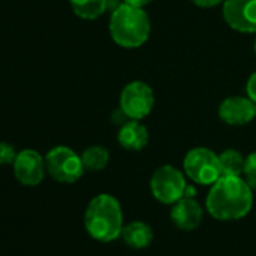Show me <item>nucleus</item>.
<instances>
[{
  "label": "nucleus",
  "mask_w": 256,
  "mask_h": 256,
  "mask_svg": "<svg viewBox=\"0 0 256 256\" xmlns=\"http://www.w3.org/2000/svg\"><path fill=\"white\" fill-rule=\"evenodd\" d=\"M204 217V210L200 204L194 198H181L178 202L172 205L170 218L178 229L182 230H194L199 228Z\"/></svg>",
  "instance_id": "obj_11"
},
{
  "label": "nucleus",
  "mask_w": 256,
  "mask_h": 256,
  "mask_svg": "<svg viewBox=\"0 0 256 256\" xmlns=\"http://www.w3.org/2000/svg\"><path fill=\"white\" fill-rule=\"evenodd\" d=\"M184 174L199 186H212L220 176V160L218 156L208 148L190 150L182 162Z\"/></svg>",
  "instance_id": "obj_4"
},
{
  "label": "nucleus",
  "mask_w": 256,
  "mask_h": 256,
  "mask_svg": "<svg viewBox=\"0 0 256 256\" xmlns=\"http://www.w3.org/2000/svg\"><path fill=\"white\" fill-rule=\"evenodd\" d=\"M254 54H256V40H254Z\"/></svg>",
  "instance_id": "obj_23"
},
{
  "label": "nucleus",
  "mask_w": 256,
  "mask_h": 256,
  "mask_svg": "<svg viewBox=\"0 0 256 256\" xmlns=\"http://www.w3.org/2000/svg\"><path fill=\"white\" fill-rule=\"evenodd\" d=\"M194 194H196V190H194V187H193V186H187L184 196H187V198H194Z\"/></svg>",
  "instance_id": "obj_22"
},
{
  "label": "nucleus",
  "mask_w": 256,
  "mask_h": 256,
  "mask_svg": "<svg viewBox=\"0 0 256 256\" xmlns=\"http://www.w3.org/2000/svg\"><path fill=\"white\" fill-rule=\"evenodd\" d=\"M124 242L136 250L146 248L152 240H154V230L146 222H132L128 224H124L122 234H120Z\"/></svg>",
  "instance_id": "obj_13"
},
{
  "label": "nucleus",
  "mask_w": 256,
  "mask_h": 256,
  "mask_svg": "<svg viewBox=\"0 0 256 256\" xmlns=\"http://www.w3.org/2000/svg\"><path fill=\"white\" fill-rule=\"evenodd\" d=\"M190 2L199 8H214V6L222 5L224 0H190Z\"/></svg>",
  "instance_id": "obj_20"
},
{
  "label": "nucleus",
  "mask_w": 256,
  "mask_h": 256,
  "mask_svg": "<svg viewBox=\"0 0 256 256\" xmlns=\"http://www.w3.org/2000/svg\"><path fill=\"white\" fill-rule=\"evenodd\" d=\"M154 107V92L150 84L140 80L128 83L119 96V110L128 119L142 120Z\"/></svg>",
  "instance_id": "obj_7"
},
{
  "label": "nucleus",
  "mask_w": 256,
  "mask_h": 256,
  "mask_svg": "<svg viewBox=\"0 0 256 256\" xmlns=\"http://www.w3.org/2000/svg\"><path fill=\"white\" fill-rule=\"evenodd\" d=\"M246 90H247V96L256 104V71L248 77L247 84H246Z\"/></svg>",
  "instance_id": "obj_19"
},
{
  "label": "nucleus",
  "mask_w": 256,
  "mask_h": 256,
  "mask_svg": "<svg viewBox=\"0 0 256 256\" xmlns=\"http://www.w3.org/2000/svg\"><path fill=\"white\" fill-rule=\"evenodd\" d=\"M205 206L210 216L217 220H240L253 206V190L241 176L222 175L211 186Z\"/></svg>",
  "instance_id": "obj_1"
},
{
  "label": "nucleus",
  "mask_w": 256,
  "mask_h": 256,
  "mask_svg": "<svg viewBox=\"0 0 256 256\" xmlns=\"http://www.w3.org/2000/svg\"><path fill=\"white\" fill-rule=\"evenodd\" d=\"M17 158V151L11 144L0 142V164H14Z\"/></svg>",
  "instance_id": "obj_18"
},
{
  "label": "nucleus",
  "mask_w": 256,
  "mask_h": 256,
  "mask_svg": "<svg viewBox=\"0 0 256 256\" xmlns=\"http://www.w3.org/2000/svg\"><path fill=\"white\" fill-rule=\"evenodd\" d=\"M108 151L104 146H89L82 152V162L86 170H92V172H98L102 170L107 163H108Z\"/></svg>",
  "instance_id": "obj_15"
},
{
  "label": "nucleus",
  "mask_w": 256,
  "mask_h": 256,
  "mask_svg": "<svg viewBox=\"0 0 256 256\" xmlns=\"http://www.w3.org/2000/svg\"><path fill=\"white\" fill-rule=\"evenodd\" d=\"M218 160H220L222 175H232V176H241L242 175L246 158L236 150L223 151L218 156Z\"/></svg>",
  "instance_id": "obj_16"
},
{
  "label": "nucleus",
  "mask_w": 256,
  "mask_h": 256,
  "mask_svg": "<svg viewBox=\"0 0 256 256\" xmlns=\"http://www.w3.org/2000/svg\"><path fill=\"white\" fill-rule=\"evenodd\" d=\"M151 193L156 200L164 205H174L184 198L187 182L182 172L170 164H164L151 176Z\"/></svg>",
  "instance_id": "obj_6"
},
{
  "label": "nucleus",
  "mask_w": 256,
  "mask_h": 256,
  "mask_svg": "<svg viewBox=\"0 0 256 256\" xmlns=\"http://www.w3.org/2000/svg\"><path fill=\"white\" fill-rule=\"evenodd\" d=\"M218 116L228 125L241 126L254 119L256 104L248 96H228L218 106Z\"/></svg>",
  "instance_id": "obj_10"
},
{
  "label": "nucleus",
  "mask_w": 256,
  "mask_h": 256,
  "mask_svg": "<svg viewBox=\"0 0 256 256\" xmlns=\"http://www.w3.org/2000/svg\"><path fill=\"white\" fill-rule=\"evenodd\" d=\"M84 228L100 242L118 240L124 229V214L119 200L107 193L95 196L86 206Z\"/></svg>",
  "instance_id": "obj_2"
},
{
  "label": "nucleus",
  "mask_w": 256,
  "mask_h": 256,
  "mask_svg": "<svg viewBox=\"0 0 256 256\" xmlns=\"http://www.w3.org/2000/svg\"><path fill=\"white\" fill-rule=\"evenodd\" d=\"M242 175L246 182L252 187V190H256V151L246 157Z\"/></svg>",
  "instance_id": "obj_17"
},
{
  "label": "nucleus",
  "mask_w": 256,
  "mask_h": 256,
  "mask_svg": "<svg viewBox=\"0 0 256 256\" xmlns=\"http://www.w3.org/2000/svg\"><path fill=\"white\" fill-rule=\"evenodd\" d=\"M108 30L118 46L124 48H138L148 41L151 22L144 8L122 4L112 12Z\"/></svg>",
  "instance_id": "obj_3"
},
{
  "label": "nucleus",
  "mask_w": 256,
  "mask_h": 256,
  "mask_svg": "<svg viewBox=\"0 0 256 256\" xmlns=\"http://www.w3.org/2000/svg\"><path fill=\"white\" fill-rule=\"evenodd\" d=\"M46 169L54 181L64 184H72L78 181L86 170L82 162V156L62 145L54 146L47 152Z\"/></svg>",
  "instance_id": "obj_5"
},
{
  "label": "nucleus",
  "mask_w": 256,
  "mask_h": 256,
  "mask_svg": "<svg viewBox=\"0 0 256 256\" xmlns=\"http://www.w3.org/2000/svg\"><path fill=\"white\" fill-rule=\"evenodd\" d=\"M70 5L77 17L83 20H95L106 12L108 0H70Z\"/></svg>",
  "instance_id": "obj_14"
},
{
  "label": "nucleus",
  "mask_w": 256,
  "mask_h": 256,
  "mask_svg": "<svg viewBox=\"0 0 256 256\" xmlns=\"http://www.w3.org/2000/svg\"><path fill=\"white\" fill-rule=\"evenodd\" d=\"M14 175L23 186H38L46 175V158L35 150H23L17 154L14 162Z\"/></svg>",
  "instance_id": "obj_9"
},
{
  "label": "nucleus",
  "mask_w": 256,
  "mask_h": 256,
  "mask_svg": "<svg viewBox=\"0 0 256 256\" xmlns=\"http://www.w3.org/2000/svg\"><path fill=\"white\" fill-rule=\"evenodd\" d=\"M223 18L241 34H256V0H224Z\"/></svg>",
  "instance_id": "obj_8"
},
{
  "label": "nucleus",
  "mask_w": 256,
  "mask_h": 256,
  "mask_svg": "<svg viewBox=\"0 0 256 256\" xmlns=\"http://www.w3.org/2000/svg\"><path fill=\"white\" fill-rule=\"evenodd\" d=\"M151 2H154V0H124V4L132 5V6H136V8H145V6H148Z\"/></svg>",
  "instance_id": "obj_21"
},
{
  "label": "nucleus",
  "mask_w": 256,
  "mask_h": 256,
  "mask_svg": "<svg viewBox=\"0 0 256 256\" xmlns=\"http://www.w3.org/2000/svg\"><path fill=\"white\" fill-rule=\"evenodd\" d=\"M150 142L148 128L138 119L125 120L118 132V144L126 151H142Z\"/></svg>",
  "instance_id": "obj_12"
}]
</instances>
